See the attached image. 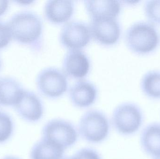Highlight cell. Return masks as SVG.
<instances>
[{
  "label": "cell",
  "mask_w": 160,
  "mask_h": 159,
  "mask_svg": "<svg viewBox=\"0 0 160 159\" xmlns=\"http://www.w3.org/2000/svg\"><path fill=\"white\" fill-rule=\"evenodd\" d=\"M12 39L17 43L37 50L40 48L43 34L42 19L30 11L18 12L7 23Z\"/></svg>",
  "instance_id": "cell-1"
},
{
  "label": "cell",
  "mask_w": 160,
  "mask_h": 159,
  "mask_svg": "<svg viewBox=\"0 0 160 159\" xmlns=\"http://www.w3.org/2000/svg\"><path fill=\"white\" fill-rule=\"evenodd\" d=\"M126 45L132 52L146 56L155 52L160 43L157 26L148 21H138L127 29L125 35Z\"/></svg>",
  "instance_id": "cell-2"
},
{
  "label": "cell",
  "mask_w": 160,
  "mask_h": 159,
  "mask_svg": "<svg viewBox=\"0 0 160 159\" xmlns=\"http://www.w3.org/2000/svg\"><path fill=\"white\" fill-rule=\"evenodd\" d=\"M110 124L108 118L101 111L91 110L87 112L81 117L79 131L85 141L98 143L108 137Z\"/></svg>",
  "instance_id": "cell-3"
},
{
  "label": "cell",
  "mask_w": 160,
  "mask_h": 159,
  "mask_svg": "<svg viewBox=\"0 0 160 159\" xmlns=\"http://www.w3.org/2000/svg\"><path fill=\"white\" fill-rule=\"evenodd\" d=\"M143 120L140 107L131 102L123 103L115 109L113 113V125L118 132L125 135L137 132Z\"/></svg>",
  "instance_id": "cell-4"
},
{
  "label": "cell",
  "mask_w": 160,
  "mask_h": 159,
  "mask_svg": "<svg viewBox=\"0 0 160 159\" xmlns=\"http://www.w3.org/2000/svg\"><path fill=\"white\" fill-rule=\"evenodd\" d=\"M36 82L38 91L51 99L61 97L68 88L67 76L55 67H48L41 70L38 74Z\"/></svg>",
  "instance_id": "cell-5"
},
{
  "label": "cell",
  "mask_w": 160,
  "mask_h": 159,
  "mask_svg": "<svg viewBox=\"0 0 160 159\" xmlns=\"http://www.w3.org/2000/svg\"><path fill=\"white\" fill-rule=\"evenodd\" d=\"M42 135L43 138L52 141L64 149L74 145L78 139L75 126L62 119L48 121L43 128Z\"/></svg>",
  "instance_id": "cell-6"
},
{
  "label": "cell",
  "mask_w": 160,
  "mask_h": 159,
  "mask_svg": "<svg viewBox=\"0 0 160 159\" xmlns=\"http://www.w3.org/2000/svg\"><path fill=\"white\" fill-rule=\"evenodd\" d=\"M89 25L80 21H72L66 23L60 32L59 39L62 44L70 50H80L90 42Z\"/></svg>",
  "instance_id": "cell-7"
},
{
  "label": "cell",
  "mask_w": 160,
  "mask_h": 159,
  "mask_svg": "<svg viewBox=\"0 0 160 159\" xmlns=\"http://www.w3.org/2000/svg\"><path fill=\"white\" fill-rule=\"evenodd\" d=\"M91 37L103 45H112L120 39L121 27L117 18H93L89 24Z\"/></svg>",
  "instance_id": "cell-8"
},
{
  "label": "cell",
  "mask_w": 160,
  "mask_h": 159,
  "mask_svg": "<svg viewBox=\"0 0 160 159\" xmlns=\"http://www.w3.org/2000/svg\"><path fill=\"white\" fill-rule=\"evenodd\" d=\"M14 107L21 117L29 122L38 121L44 114L40 98L35 92L27 90L24 89Z\"/></svg>",
  "instance_id": "cell-9"
},
{
  "label": "cell",
  "mask_w": 160,
  "mask_h": 159,
  "mask_svg": "<svg viewBox=\"0 0 160 159\" xmlns=\"http://www.w3.org/2000/svg\"><path fill=\"white\" fill-rule=\"evenodd\" d=\"M62 68L66 75L73 78H82L89 72L90 61L82 50H70L63 60Z\"/></svg>",
  "instance_id": "cell-10"
},
{
  "label": "cell",
  "mask_w": 160,
  "mask_h": 159,
  "mask_svg": "<svg viewBox=\"0 0 160 159\" xmlns=\"http://www.w3.org/2000/svg\"><path fill=\"white\" fill-rule=\"evenodd\" d=\"M69 99L75 106L86 108L95 103L98 97V89L88 80H80L74 83L69 89Z\"/></svg>",
  "instance_id": "cell-11"
},
{
  "label": "cell",
  "mask_w": 160,
  "mask_h": 159,
  "mask_svg": "<svg viewBox=\"0 0 160 159\" xmlns=\"http://www.w3.org/2000/svg\"><path fill=\"white\" fill-rule=\"evenodd\" d=\"M74 10L75 4L73 1L49 0L44 6V16L50 22L61 24L71 18Z\"/></svg>",
  "instance_id": "cell-12"
},
{
  "label": "cell",
  "mask_w": 160,
  "mask_h": 159,
  "mask_svg": "<svg viewBox=\"0 0 160 159\" xmlns=\"http://www.w3.org/2000/svg\"><path fill=\"white\" fill-rule=\"evenodd\" d=\"M88 15L93 18H117L121 10V4L118 1H84Z\"/></svg>",
  "instance_id": "cell-13"
},
{
  "label": "cell",
  "mask_w": 160,
  "mask_h": 159,
  "mask_svg": "<svg viewBox=\"0 0 160 159\" xmlns=\"http://www.w3.org/2000/svg\"><path fill=\"white\" fill-rule=\"evenodd\" d=\"M23 89L20 83L9 77H0V105L15 106Z\"/></svg>",
  "instance_id": "cell-14"
},
{
  "label": "cell",
  "mask_w": 160,
  "mask_h": 159,
  "mask_svg": "<svg viewBox=\"0 0 160 159\" xmlns=\"http://www.w3.org/2000/svg\"><path fill=\"white\" fill-rule=\"evenodd\" d=\"M141 144L144 151L155 157L160 155V124L152 123L142 132Z\"/></svg>",
  "instance_id": "cell-15"
},
{
  "label": "cell",
  "mask_w": 160,
  "mask_h": 159,
  "mask_svg": "<svg viewBox=\"0 0 160 159\" xmlns=\"http://www.w3.org/2000/svg\"><path fill=\"white\" fill-rule=\"evenodd\" d=\"M65 149L52 141L42 138L32 148L31 159H62Z\"/></svg>",
  "instance_id": "cell-16"
},
{
  "label": "cell",
  "mask_w": 160,
  "mask_h": 159,
  "mask_svg": "<svg viewBox=\"0 0 160 159\" xmlns=\"http://www.w3.org/2000/svg\"><path fill=\"white\" fill-rule=\"evenodd\" d=\"M140 87L148 99L160 100V70L153 69L145 72L140 80Z\"/></svg>",
  "instance_id": "cell-17"
},
{
  "label": "cell",
  "mask_w": 160,
  "mask_h": 159,
  "mask_svg": "<svg viewBox=\"0 0 160 159\" xmlns=\"http://www.w3.org/2000/svg\"><path fill=\"white\" fill-rule=\"evenodd\" d=\"M143 12L147 21L160 25V0H148L143 5Z\"/></svg>",
  "instance_id": "cell-18"
},
{
  "label": "cell",
  "mask_w": 160,
  "mask_h": 159,
  "mask_svg": "<svg viewBox=\"0 0 160 159\" xmlns=\"http://www.w3.org/2000/svg\"><path fill=\"white\" fill-rule=\"evenodd\" d=\"M13 131V121L10 117L5 113L0 112V143L7 141Z\"/></svg>",
  "instance_id": "cell-19"
},
{
  "label": "cell",
  "mask_w": 160,
  "mask_h": 159,
  "mask_svg": "<svg viewBox=\"0 0 160 159\" xmlns=\"http://www.w3.org/2000/svg\"><path fill=\"white\" fill-rule=\"evenodd\" d=\"M12 39L7 24L0 21V49L8 45Z\"/></svg>",
  "instance_id": "cell-20"
},
{
  "label": "cell",
  "mask_w": 160,
  "mask_h": 159,
  "mask_svg": "<svg viewBox=\"0 0 160 159\" xmlns=\"http://www.w3.org/2000/svg\"><path fill=\"white\" fill-rule=\"evenodd\" d=\"M73 157L75 159H101L97 151L89 148L81 149Z\"/></svg>",
  "instance_id": "cell-21"
},
{
  "label": "cell",
  "mask_w": 160,
  "mask_h": 159,
  "mask_svg": "<svg viewBox=\"0 0 160 159\" xmlns=\"http://www.w3.org/2000/svg\"><path fill=\"white\" fill-rule=\"evenodd\" d=\"M9 6V2L6 0H0V17L4 15Z\"/></svg>",
  "instance_id": "cell-22"
},
{
  "label": "cell",
  "mask_w": 160,
  "mask_h": 159,
  "mask_svg": "<svg viewBox=\"0 0 160 159\" xmlns=\"http://www.w3.org/2000/svg\"><path fill=\"white\" fill-rule=\"evenodd\" d=\"M15 2L19 3V4L27 5H29L33 2L34 1H31V0H20V1H15Z\"/></svg>",
  "instance_id": "cell-23"
},
{
  "label": "cell",
  "mask_w": 160,
  "mask_h": 159,
  "mask_svg": "<svg viewBox=\"0 0 160 159\" xmlns=\"http://www.w3.org/2000/svg\"><path fill=\"white\" fill-rule=\"evenodd\" d=\"M124 2L129 5H136L139 3L141 1H134V0H129V1H123Z\"/></svg>",
  "instance_id": "cell-24"
},
{
  "label": "cell",
  "mask_w": 160,
  "mask_h": 159,
  "mask_svg": "<svg viewBox=\"0 0 160 159\" xmlns=\"http://www.w3.org/2000/svg\"><path fill=\"white\" fill-rule=\"evenodd\" d=\"M3 159H19L18 158H17L15 157H6L4 158Z\"/></svg>",
  "instance_id": "cell-25"
},
{
  "label": "cell",
  "mask_w": 160,
  "mask_h": 159,
  "mask_svg": "<svg viewBox=\"0 0 160 159\" xmlns=\"http://www.w3.org/2000/svg\"><path fill=\"white\" fill-rule=\"evenodd\" d=\"M62 159H75L74 158V157H67V158H65Z\"/></svg>",
  "instance_id": "cell-26"
},
{
  "label": "cell",
  "mask_w": 160,
  "mask_h": 159,
  "mask_svg": "<svg viewBox=\"0 0 160 159\" xmlns=\"http://www.w3.org/2000/svg\"><path fill=\"white\" fill-rule=\"evenodd\" d=\"M154 159H160V155L154 157Z\"/></svg>",
  "instance_id": "cell-27"
},
{
  "label": "cell",
  "mask_w": 160,
  "mask_h": 159,
  "mask_svg": "<svg viewBox=\"0 0 160 159\" xmlns=\"http://www.w3.org/2000/svg\"><path fill=\"white\" fill-rule=\"evenodd\" d=\"M1 60H0V68H1Z\"/></svg>",
  "instance_id": "cell-28"
}]
</instances>
